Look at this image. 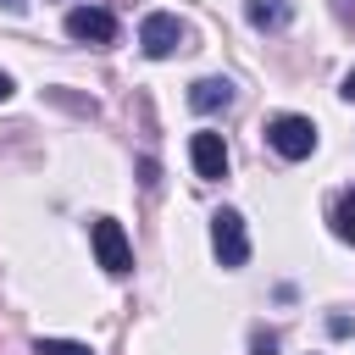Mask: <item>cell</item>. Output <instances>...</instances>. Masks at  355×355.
I'll list each match as a JSON object with an SVG mask.
<instances>
[{"label": "cell", "mask_w": 355, "mask_h": 355, "mask_svg": "<svg viewBox=\"0 0 355 355\" xmlns=\"http://www.w3.org/2000/svg\"><path fill=\"white\" fill-rule=\"evenodd\" d=\"M89 244H94V255H100V266L111 277H128L133 272V244H128V233H122L116 216H94L89 222Z\"/></svg>", "instance_id": "1"}, {"label": "cell", "mask_w": 355, "mask_h": 355, "mask_svg": "<svg viewBox=\"0 0 355 355\" xmlns=\"http://www.w3.org/2000/svg\"><path fill=\"white\" fill-rule=\"evenodd\" d=\"M266 144H272L283 161H305V155L316 150V122H311V116L283 111V116H272V122H266Z\"/></svg>", "instance_id": "2"}, {"label": "cell", "mask_w": 355, "mask_h": 355, "mask_svg": "<svg viewBox=\"0 0 355 355\" xmlns=\"http://www.w3.org/2000/svg\"><path fill=\"white\" fill-rule=\"evenodd\" d=\"M211 250H216V261H222L227 272L250 261V233H244V216H239V211L222 205V211L211 216Z\"/></svg>", "instance_id": "3"}, {"label": "cell", "mask_w": 355, "mask_h": 355, "mask_svg": "<svg viewBox=\"0 0 355 355\" xmlns=\"http://www.w3.org/2000/svg\"><path fill=\"white\" fill-rule=\"evenodd\" d=\"M178 44H183V22H178L172 11H150V17L139 22V50H144L150 61H166Z\"/></svg>", "instance_id": "4"}, {"label": "cell", "mask_w": 355, "mask_h": 355, "mask_svg": "<svg viewBox=\"0 0 355 355\" xmlns=\"http://www.w3.org/2000/svg\"><path fill=\"white\" fill-rule=\"evenodd\" d=\"M67 33H72L78 44H111V39H116V17L100 11V6H72V11H67Z\"/></svg>", "instance_id": "5"}, {"label": "cell", "mask_w": 355, "mask_h": 355, "mask_svg": "<svg viewBox=\"0 0 355 355\" xmlns=\"http://www.w3.org/2000/svg\"><path fill=\"white\" fill-rule=\"evenodd\" d=\"M189 161H194V172L205 183H222L227 178V144H222V133H194L189 139Z\"/></svg>", "instance_id": "6"}, {"label": "cell", "mask_w": 355, "mask_h": 355, "mask_svg": "<svg viewBox=\"0 0 355 355\" xmlns=\"http://www.w3.org/2000/svg\"><path fill=\"white\" fill-rule=\"evenodd\" d=\"M189 105H194V111H227V105H233V83H227V78H200V83L189 89Z\"/></svg>", "instance_id": "7"}, {"label": "cell", "mask_w": 355, "mask_h": 355, "mask_svg": "<svg viewBox=\"0 0 355 355\" xmlns=\"http://www.w3.org/2000/svg\"><path fill=\"white\" fill-rule=\"evenodd\" d=\"M288 0H244V17H250V28H261V33H272V28H283L288 22Z\"/></svg>", "instance_id": "8"}, {"label": "cell", "mask_w": 355, "mask_h": 355, "mask_svg": "<svg viewBox=\"0 0 355 355\" xmlns=\"http://www.w3.org/2000/svg\"><path fill=\"white\" fill-rule=\"evenodd\" d=\"M33 355H94V349L78 338H33Z\"/></svg>", "instance_id": "9"}, {"label": "cell", "mask_w": 355, "mask_h": 355, "mask_svg": "<svg viewBox=\"0 0 355 355\" xmlns=\"http://www.w3.org/2000/svg\"><path fill=\"white\" fill-rule=\"evenodd\" d=\"M333 227H338V239H349V244H355V189L333 205Z\"/></svg>", "instance_id": "10"}, {"label": "cell", "mask_w": 355, "mask_h": 355, "mask_svg": "<svg viewBox=\"0 0 355 355\" xmlns=\"http://www.w3.org/2000/svg\"><path fill=\"white\" fill-rule=\"evenodd\" d=\"M344 100H355V67H349V78H344V89H338Z\"/></svg>", "instance_id": "11"}, {"label": "cell", "mask_w": 355, "mask_h": 355, "mask_svg": "<svg viewBox=\"0 0 355 355\" xmlns=\"http://www.w3.org/2000/svg\"><path fill=\"white\" fill-rule=\"evenodd\" d=\"M0 100H11V78L6 72H0Z\"/></svg>", "instance_id": "12"}, {"label": "cell", "mask_w": 355, "mask_h": 355, "mask_svg": "<svg viewBox=\"0 0 355 355\" xmlns=\"http://www.w3.org/2000/svg\"><path fill=\"white\" fill-rule=\"evenodd\" d=\"M0 6H6V11H22V6H28V0H0Z\"/></svg>", "instance_id": "13"}]
</instances>
